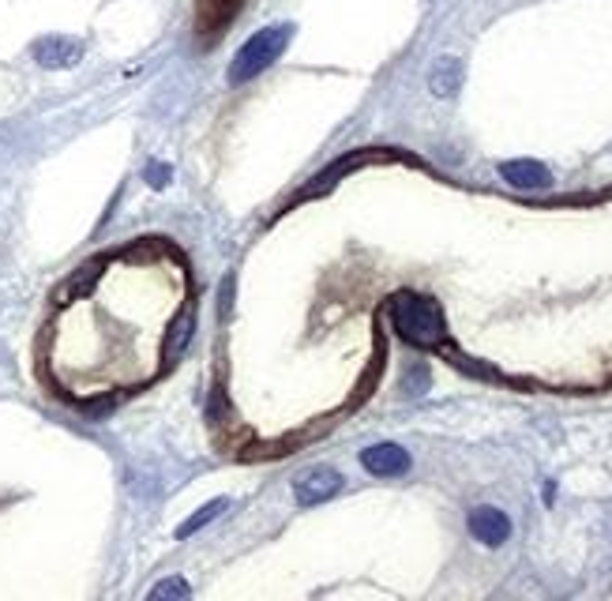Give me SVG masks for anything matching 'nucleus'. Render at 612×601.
Segmentation results:
<instances>
[{
    "label": "nucleus",
    "instance_id": "4",
    "mask_svg": "<svg viewBox=\"0 0 612 601\" xmlns=\"http://www.w3.org/2000/svg\"><path fill=\"white\" fill-rule=\"evenodd\" d=\"M338 489H343V478L331 467H309L304 473H297V481H293V493L301 507H316L323 501H331Z\"/></svg>",
    "mask_w": 612,
    "mask_h": 601
},
{
    "label": "nucleus",
    "instance_id": "13",
    "mask_svg": "<svg viewBox=\"0 0 612 601\" xmlns=\"http://www.w3.org/2000/svg\"><path fill=\"white\" fill-rule=\"evenodd\" d=\"M143 177H147L151 189H166L169 177H173V169H169L166 163H151V166H147V173H143Z\"/></svg>",
    "mask_w": 612,
    "mask_h": 601
},
{
    "label": "nucleus",
    "instance_id": "11",
    "mask_svg": "<svg viewBox=\"0 0 612 601\" xmlns=\"http://www.w3.org/2000/svg\"><path fill=\"white\" fill-rule=\"evenodd\" d=\"M189 338H192V312H184L181 320H177L173 327H169V338H166V346H161V353H166V361H173L177 353L189 346Z\"/></svg>",
    "mask_w": 612,
    "mask_h": 601
},
{
    "label": "nucleus",
    "instance_id": "7",
    "mask_svg": "<svg viewBox=\"0 0 612 601\" xmlns=\"http://www.w3.org/2000/svg\"><path fill=\"white\" fill-rule=\"evenodd\" d=\"M237 8H241V0H200V8H195V27H200V34L207 41H215L226 23L237 15Z\"/></svg>",
    "mask_w": 612,
    "mask_h": 601
},
{
    "label": "nucleus",
    "instance_id": "12",
    "mask_svg": "<svg viewBox=\"0 0 612 601\" xmlns=\"http://www.w3.org/2000/svg\"><path fill=\"white\" fill-rule=\"evenodd\" d=\"M192 594V590H189V582H184V579H161L158 582V587H151V601H161V598H189Z\"/></svg>",
    "mask_w": 612,
    "mask_h": 601
},
{
    "label": "nucleus",
    "instance_id": "9",
    "mask_svg": "<svg viewBox=\"0 0 612 601\" xmlns=\"http://www.w3.org/2000/svg\"><path fill=\"white\" fill-rule=\"evenodd\" d=\"M458 87H463V61H455V57H440L429 72V91L436 98H452Z\"/></svg>",
    "mask_w": 612,
    "mask_h": 601
},
{
    "label": "nucleus",
    "instance_id": "3",
    "mask_svg": "<svg viewBox=\"0 0 612 601\" xmlns=\"http://www.w3.org/2000/svg\"><path fill=\"white\" fill-rule=\"evenodd\" d=\"M31 57L49 72H61V68L80 64L83 57V41L80 38H68V34H46L31 46Z\"/></svg>",
    "mask_w": 612,
    "mask_h": 601
},
{
    "label": "nucleus",
    "instance_id": "1",
    "mask_svg": "<svg viewBox=\"0 0 612 601\" xmlns=\"http://www.w3.org/2000/svg\"><path fill=\"white\" fill-rule=\"evenodd\" d=\"M391 324H395V332L406 342L424 346V350H432V346H440L447 338L440 304L432 298H418V293H398L391 301Z\"/></svg>",
    "mask_w": 612,
    "mask_h": 601
},
{
    "label": "nucleus",
    "instance_id": "6",
    "mask_svg": "<svg viewBox=\"0 0 612 601\" xmlns=\"http://www.w3.org/2000/svg\"><path fill=\"white\" fill-rule=\"evenodd\" d=\"M361 467L376 473V478H403L410 470V455L398 444H372L361 452Z\"/></svg>",
    "mask_w": 612,
    "mask_h": 601
},
{
    "label": "nucleus",
    "instance_id": "8",
    "mask_svg": "<svg viewBox=\"0 0 612 601\" xmlns=\"http://www.w3.org/2000/svg\"><path fill=\"white\" fill-rule=\"evenodd\" d=\"M500 177H504L512 189H523V192L549 189V184H552L549 169L541 166V163H530V158H515V163H504V166H500Z\"/></svg>",
    "mask_w": 612,
    "mask_h": 601
},
{
    "label": "nucleus",
    "instance_id": "2",
    "mask_svg": "<svg viewBox=\"0 0 612 601\" xmlns=\"http://www.w3.org/2000/svg\"><path fill=\"white\" fill-rule=\"evenodd\" d=\"M290 34H293L290 23H275V27L252 34V38L244 41L241 49H237L233 64H229V83L256 80L263 68H271V64L278 61V57H283V49L290 46Z\"/></svg>",
    "mask_w": 612,
    "mask_h": 601
},
{
    "label": "nucleus",
    "instance_id": "5",
    "mask_svg": "<svg viewBox=\"0 0 612 601\" xmlns=\"http://www.w3.org/2000/svg\"><path fill=\"white\" fill-rule=\"evenodd\" d=\"M466 527H470V534L481 541V545H489V549H496V545H504L507 538H512V519H507L500 507H473L470 512V519H466Z\"/></svg>",
    "mask_w": 612,
    "mask_h": 601
},
{
    "label": "nucleus",
    "instance_id": "10",
    "mask_svg": "<svg viewBox=\"0 0 612 601\" xmlns=\"http://www.w3.org/2000/svg\"><path fill=\"white\" fill-rule=\"evenodd\" d=\"M223 507H226L223 496H218V501H211V504H203L200 512L189 515V519H184L181 527H177V538H181V541H184V538H192L195 530H203V527H207V522H215L218 515H223Z\"/></svg>",
    "mask_w": 612,
    "mask_h": 601
}]
</instances>
